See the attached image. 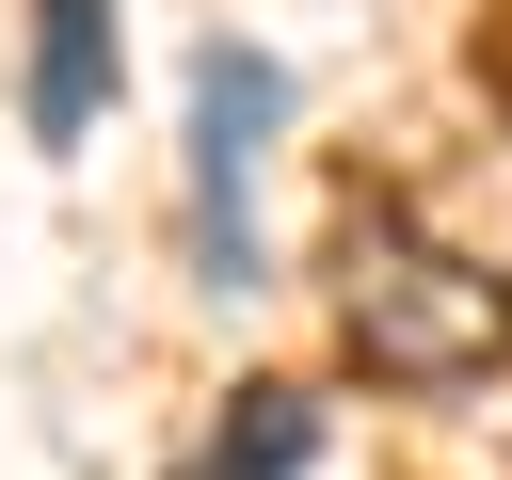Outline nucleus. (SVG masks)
<instances>
[{"instance_id":"nucleus-4","label":"nucleus","mask_w":512,"mask_h":480,"mask_svg":"<svg viewBox=\"0 0 512 480\" xmlns=\"http://www.w3.org/2000/svg\"><path fill=\"white\" fill-rule=\"evenodd\" d=\"M304 448H320V400H304V384H256V400L224 416V448H208V480H288Z\"/></svg>"},{"instance_id":"nucleus-3","label":"nucleus","mask_w":512,"mask_h":480,"mask_svg":"<svg viewBox=\"0 0 512 480\" xmlns=\"http://www.w3.org/2000/svg\"><path fill=\"white\" fill-rule=\"evenodd\" d=\"M96 96H112V0H32V80H16L32 144H80Z\"/></svg>"},{"instance_id":"nucleus-2","label":"nucleus","mask_w":512,"mask_h":480,"mask_svg":"<svg viewBox=\"0 0 512 480\" xmlns=\"http://www.w3.org/2000/svg\"><path fill=\"white\" fill-rule=\"evenodd\" d=\"M272 128H288L272 48H208L192 64V256H208V288L256 272V144Z\"/></svg>"},{"instance_id":"nucleus-1","label":"nucleus","mask_w":512,"mask_h":480,"mask_svg":"<svg viewBox=\"0 0 512 480\" xmlns=\"http://www.w3.org/2000/svg\"><path fill=\"white\" fill-rule=\"evenodd\" d=\"M336 336H352V368L368 384H496L512 368V272L496 256H464V240H432V224H400V208H352V240H336Z\"/></svg>"}]
</instances>
